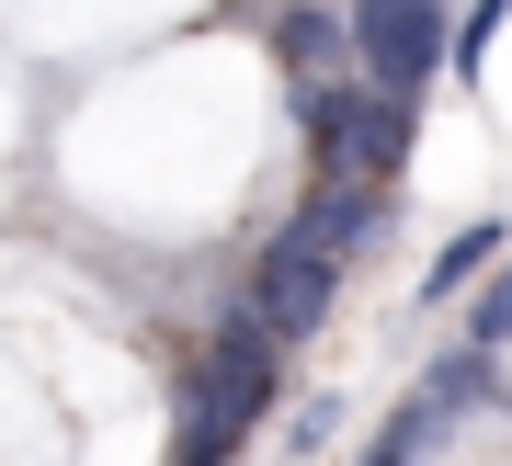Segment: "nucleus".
Here are the masks:
<instances>
[{
  "instance_id": "7ed1b4c3",
  "label": "nucleus",
  "mask_w": 512,
  "mask_h": 466,
  "mask_svg": "<svg viewBox=\"0 0 512 466\" xmlns=\"http://www.w3.org/2000/svg\"><path fill=\"white\" fill-rule=\"evenodd\" d=\"M353 57H365L376 91H399V103H421V91L444 80V46H456V23H444V0H353Z\"/></svg>"
},
{
  "instance_id": "f257e3e1",
  "label": "nucleus",
  "mask_w": 512,
  "mask_h": 466,
  "mask_svg": "<svg viewBox=\"0 0 512 466\" xmlns=\"http://www.w3.org/2000/svg\"><path fill=\"white\" fill-rule=\"evenodd\" d=\"M274 353L285 341L262 330V307H239V319L205 341V364L183 376V466H228V444L262 421V398H274Z\"/></svg>"
},
{
  "instance_id": "0eeeda50",
  "label": "nucleus",
  "mask_w": 512,
  "mask_h": 466,
  "mask_svg": "<svg viewBox=\"0 0 512 466\" xmlns=\"http://www.w3.org/2000/svg\"><path fill=\"white\" fill-rule=\"evenodd\" d=\"M501 251H512V228H456V239H444V262L421 273V285H433V296H467V285H478V273H490Z\"/></svg>"
},
{
  "instance_id": "20e7f679",
  "label": "nucleus",
  "mask_w": 512,
  "mask_h": 466,
  "mask_svg": "<svg viewBox=\"0 0 512 466\" xmlns=\"http://www.w3.org/2000/svg\"><path fill=\"white\" fill-rule=\"evenodd\" d=\"M330 285H342V251H319V239H274L262 251V273H251V307H262V330L274 341H308L319 319H330Z\"/></svg>"
},
{
  "instance_id": "9d476101",
  "label": "nucleus",
  "mask_w": 512,
  "mask_h": 466,
  "mask_svg": "<svg viewBox=\"0 0 512 466\" xmlns=\"http://www.w3.org/2000/svg\"><path fill=\"white\" fill-rule=\"evenodd\" d=\"M512 23V0H478V12L456 23V46H444V69H478V57H490V35Z\"/></svg>"
},
{
  "instance_id": "423d86ee",
  "label": "nucleus",
  "mask_w": 512,
  "mask_h": 466,
  "mask_svg": "<svg viewBox=\"0 0 512 466\" xmlns=\"http://www.w3.org/2000/svg\"><path fill=\"white\" fill-rule=\"evenodd\" d=\"M274 46H285V69H296V80H319L330 57H353V23H330V12H285V23H274Z\"/></svg>"
},
{
  "instance_id": "f03ea898",
  "label": "nucleus",
  "mask_w": 512,
  "mask_h": 466,
  "mask_svg": "<svg viewBox=\"0 0 512 466\" xmlns=\"http://www.w3.org/2000/svg\"><path fill=\"white\" fill-rule=\"evenodd\" d=\"M296 114H308L319 171L387 182V171L410 160V103H399V91H376V80H308V91H296Z\"/></svg>"
},
{
  "instance_id": "6e6552de",
  "label": "nucleus",
  "mask_w": 512,
  "mask_h": 466,
  "mask_svg": "<svg viewBox=\"0 0 512 466\" xmlns=\"http://www.w3.org/2000/svg\"><path fill=\"white\" fill-rule=\"evenodd\" d=\"M467 330L490 341V353H512V262H490V273H478V307H467Z\"/></svg>"
},
{
  "instance_id": "39448f33",
  "label": "nucleus",
  "mask_w": 512,
  "mask_h": 466,
  "mask_svg": "<svg viewBox=\"0 0 512 466\" xmlns=\"http://www.w3.org/2000/svg\"><path fill=\"white\" fill-rule=\"evenodd\" d=\"M376 216H387V182H365V171H319V194L296 205V239H319V251H365Z\"/></svg>"
},
{
  "instance_id": "1a4fd4ad",
  "label": "nucleus",
  "mask_w": 512,
  "mask_h": 466,
  "mask_svg": "<svg viewBox=\"0 0 512 466\" xmlns=\"http://www.w3.org/2000/svg\"><path fill=\"white\" fill-rule=\"evenodd\" d=\"M433 432H444V410H433V398H410V421H387L365 466H410V444H433Z\"/></svg>"
}]
</instances>
